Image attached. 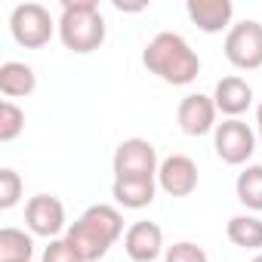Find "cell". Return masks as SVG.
<instances>
[{"label": "cell", "mask_w": 262, "mask_h": 262, "mask_svg": "<svg viewBox=\"0 0 262 262\" xmlns=\"http://www.w3.org/2000/svg\"><path fill=\"white\" fill-rule=\"evenodd\" d=\"M142 65L155 77H161L164 83H173V86H188L201 74V56L176 31L155 34L142 50Z\"/></svg>", "instance_id": "6da1fadb"}, {"label": "cell", "mask_w": 262, "mask_h": 262, "mask_svg": "<svg viewBox=\"0 0 262 262\" xmlns=\"http://www.w3.org/2000/svg\"><path fill=\"white\" fill-rule=\"evenodd\" d=\"M120 234H126L123 231V216L111 204H93V207H86L77 216V222H71L68 231H65L68 244L77 250V256L83 262H102V256L114 247V241Z\"/></svg>", "instance_id": "7a4b0ae2"}, {"label": "cell", "mask_w": 262, "mask_h": 262, "mask_svg": "<svg viewBox=\"0 0 262 262\" xmlns=\"http://www.w3.org/2000/svg\"><path fill=\"white\" fill-rule=\"evenodd\" d=\"M105 19L96 0H65L59 13V40L77 56H90L105 43Z\"/></svg>", "instance_id": "3957f363"}, {"label": "cell", "mask_w": 262, "mask_h": 262, "mask_svg": "<svg viewBox=\"0 0 262 262\" xmlns=\"http://www.w3.org/2000/svg\"><path fill=\"white\" fill-rule=\"evenodd\" d=\"M56 31H59V22L50 16V10L43 4H19L10 13V34L25 50L47 47Z\"/></svg>", "instance_id": "277c9868"}, {"label": "cell", "mask_w": 262, "mask_h": 262, "mask_svg": "<svg viewBox=\"0 0 262 262\" xmlns=\"http://www.w3.org/2000/svg\"><path fill=\"white\" fill-rule=\"evenodd\" d=\"M256 139H259L256 129L241 117H225L213 129V148L219 161L228 167H244L256 151Z\"/></svg>", "instance_id": "5b68a950"}, {"label": "cell", "mask_w": 262, "mask_h": 262, "mask_svg": "<svg viewBox=\"0 0 262 262\" xmlns=\"http://www.w3.org/2000/svg\"><path fill=\"white\" fill-rule=\"evenodd\" d=\"M114 179H158V148L148 139H123L114 148Z\"/></svg>", "instance_id": "8992f818"}, {"label": "cell", "mask_w": 262, "mask_h": 262, "mask_svg": "<svg viewBox=\"0 0 262 262\" xmlns=\"http://www.w3.org/2000/svg\"><path fill=\"white\" fill-rule=\"evenodd\" d=\"M222 50H225V59L241 71L262 68V22L244 19V22L231 25Z\"/></svg>", "instance_id": "52a82bcc"}, {"label": "cell", "mask_w": 262, "mask_h": 262, "mask_svg": "<svg viewBox=\"0 0 262 262\" xmlns=\"http://www.w3.org/2000/svg\"><path fill=\"white\" fill-rule=\"evenodd\" d=\"M25 225L31 234L37 237H50L56 241L65 228V204L56 194H34L25 204Z\"/></svg>", "instance_id": "ba28073f"}, {"label": "cell", "mask_w": 262, "mask_h": 262, "mask_svg": "<svg viewBox=\"0 0 262 262\" xmlns=\"http://www.w3.org/2000/svg\"><path fill=\"white\" fill-rule=\"evenodd\" d=\"M216 102L213 96H204V93H188L179 108H176V120H179V129L185 136H207L216 129Z\"/></svg>", "instance_id": "9c48e42d"}, {"label": "cell", "mask_w": 262, "mask_h": 262, "mask_svg": "<svg viewBox=\"0 0 262 262\" xmlns=\"http://www.w3.org/2000/svg\"><path fill=\"white\" fill-rule=\"evenodd\" d=\"M123 250L133 262H155L158 256L167 253L164 247V228L151 219H139L126 228L123 234Z\"/></svg>", "instance_id": "30bf717a"}, {"label": "cell", "mask_w": 262, "mask_h": 262, "mask_svg": "<svg viewBox=\"0 0 262 262\" xmlns=\"http://www.w3.org/2000/svg\"><path fill=\"white\" fill-rule=\"evenodd\" d=\"M158 188L170 198H188L198 188V164L188 155H170L158 167Z\"/></svg>", "instance_id": "8fae6325"}, {"label": "cell", "mask_w": 262, "mask_h": 262, "mask_svg": "<svg viewBox=\"0 0 262 262\" xmlns=\"http://www.w3.org/2000/svg\"><path fill=\"white\" fill-rule=\"evenodd\" d=\"M185 13H188L191 25H198L204 34H219V31L231 28L234 4L231 0H188Z\"/></svg>", "instance_id": "7c38bea8"}, {"label": "cell", "mask_w": 262, "mask_h": 262, "mask_svg": "<svg viewBox=\"0 0 262 262\" xmlns=\"http://www.w3.org/2000/svg\"><path fill=\"white\" fill-rule=\"evenodd\" d=\"M213 102H216V111H222L225 117H241L250 105H253V86L237 77V74H228L216 83L213 90Z\"/></svg>", "instance_id": "4fadbf2b"}, {"label": "cell", "mask_w": 262, "mask_h": 262, "mask_svg": "<svg viewBox=\"0 0 262 262\" xmlns=\"http://www.w3.org/2000/svg\"><path fill=\"white\" fill-rule=\"evenodd\" d=\"M158 194V179H114L111 198L123 210H145L155 204Z\"/></svg>", "instance_id": "5bb4252c"}, {"label": "cell", "mask_w": 262, "mask_h": 262, "mask_svg": "<svg viewBox=\"0 0 262 262\" xmlns=\"http://www.w3.org/2000/svg\"><path fill=\"white\" fill-rule=\"evenodd\" d=\"M37 90V74L31 65L25 62H4L0 65V93H4L10 102L13 99H22V96H31Z\"/></svg>", "instance_id": "9a60e30c"}, {"label": "cell", "mask_w": 262, "mask_h": 262, "mask_svg": "<svg viewBox=\"0 0 262 262\" xmlns=\"http://www.w3.org/2000/svg\"><path fill=\"white\" fill-rule=\"evenodd\" d=\"M225 234H228V241L234 247L262 253V219L256 213H237V216H231L228 225H225Z\"/></svg>", "instance_id": "2e32d148"}, {"label": "cell", "mask_w": 262, "mask_h": 262, "mask_svg": "<svg viewBox=\"0 0 262 262\" xmlns=\"http://www.w3.org/2000/svg\"><path fill=\"white\" fill-rule=\"evenodd\" d=\"M234 194L250 213H262V164H247L237 173Z\"/></svg>", "instance_id": "e0dca14e"}, {"label": "cell", "mask_w": 262, "mask_h": 262, "mask_svg": "<svg viewBox=\"0 0 262 262\" xmlns=\"http://www.w3.org/2000/svg\"><path fill=\"white\" fill-rule=\"evenodd\" d=\"M34 259V237L22 228H0V262H31Z\"/></svg>", "instance_id": "ac0fdd59"}, {"label": "cell", "mask_w": 262, "mask_h": 262, "mask_svg": "<svg viewBox=\"0 0 262 262\" xmlns=\"http://www.w3.org/2000/svg\"><path fill=\"white\" fill-rule=\"evenodd\" d=\"M22 129H25V111L16 102L4 99V102H0V142L19 139Z\"/></svg>", "instance_id": "d6986e66"}, {"label": "cell", "mask_w": 262, "mask_h": 262, "mask_svg": "<svg viewBox=\"0 0 262 262\" xmlns=\"http://www.w3.org/2000/svg\"><path fill=\"white\" fill-rule=\"evenodd\" d=\"M22 176L13 170V167H4L0 170V210H13L22 198Z\"/></svg>", "instance_id": "ffe728a7"}, {"label": "cell", "mask_w": 262, "mask_h": 262, "mask_svg": "<svg viewBox=\"0 0 262 262\" xmlns=\"http://www.w3.org/2000/svg\"><path fill=\"white\" fill-rule=\"evenodd\" d=\"M164 262H210V256L194 241H176L173 247H167Z\"/></svg>", "instance_id": "44dd1931"}, {"label": "cell", "mask_w": 262, "mask_h": 262, "mask_svg": "<svg viewBox=\"0 0 262 262\" xmlns=\"http://www.w3.org/2000/svg\"><path fill=\"white\" fill-rule=\"evenodd\" d=\"M40 262H83V259H80L77 250L68 244V237L62 234V237H56V241H50V244L43 247Z\"/></svg>", "instance_id": "7402d4cb"}, {"label": "cell", "mask_w": 262, "mask_h": 262, "mask_svg": "<svg viewBox=\"0 0 262 262\" xmlns=\"http://www.w3.org/2000/svg\"><path fill=\"white\" fill-rule=\"evenodd\" d=\"M256 136H259V142H262V102H259V108H256Z\"/></svg>", "instance_id": "603a6c76"}, {"label": "cell", "mask_w": 262, "mask_h": 262, "mask_svg": "<svg viewBox=\"0 0 262 262\" xmlns=\"http://www.w3.org/2000/svg\"><path fill=\"white\" fill-rule=\"evenodd\" d=\"M253 262H262V253H256V256H253Z\"/></svg>", "instance_id": "cb8c5ba5"}]
</instances>
